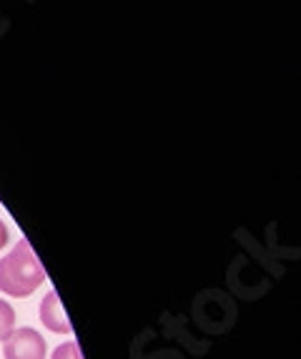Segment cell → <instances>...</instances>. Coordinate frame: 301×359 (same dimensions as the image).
Listing matches in <instances>:
<instances>
[{
	"label": "cell",
	"instance_id": "6da1fadb",
	"mask_svg": "<svg viewBox=\"0 0 301 359\" xmlns=\"http://www.w3.org/2000/svg\"><path fill=\"white\" fill-rule=\"evenodd\" d=\"M46 282V271L38 262L33 246L20 239L8 257L0 259V292L15 299H25Z\"/></svg>",
	"mask_w": 301,
	"mask_h": 359
},
{
	"label": "cell",
	"instance_id": "3957f363",
	"mask_svg": "<svg viewBox=\"0 0 301 359\" xmlns=\"http://www.w3.org/2000/svg\"><path fill=\"white\" fill-rule=\"evenodd\" d=\"M41 322L46 330L55 332V334H71L73 327H71V319L66 317V311H63V304H60V297L58 292L50 289L41 302Z\"/></svg>",
	"mask_w": 301,
	"mask_h": 359
},
{
	"label": "cell",
	"instance_id": "7a4b0ae2",
	"mask_svg": "<svg viewBox=\"0 0 301 359\" xmlns=\"http://www.w3.org/2000/svg\"><path fill=\"white\" fill-rule=\"evenodd\" d=\"M46 339L33 327L13 330L10 337L3 341V357L6 359H46Z\"/></svg>",
	"mask_w": 301,
	"mask_h": 359
},
{
	"label": "cell",
	"instance_id": "8992f818",
	"mask_svg": "<svg viewBox=\"0 0 301 359\" xmlns=\"http://www.w3.org/2000/svg\"><path fill=\"white\" fill-rule=\"evenodd\" d=\"M8 244V226H6V222L0 219V249Z\"/></svg>",
	"mask_w": 301,
	"mask_h": 359
},
{
	"label": "cell",
	"instance_id": "5b68a950",
	"mask_svg": "<svg viewBox=\"0 0 301 359\" xmlns=\"http://www.w3.org/2000/svg\"><path fill=\"white\" fill-rule=\"evenodd\" d=\"M50 359H83V354H80L78 341H76V339H68V341H63L60 347L53 349Z\"/></svg>",
	"mask_w": 301,
	"mask_h": 359
},
{
	"label": "cell",
	"instance_id": "277c9868",
	"mask_svg": "<svg viewBox=\"0 0 301 359\" xmlns=\"http://www.w3.org/2000/svg\"><path fill=\"white\" fill-rule=\"evenodd\" d=\"M15 330V309L6 299H0V341H6Z\"/></svg>",
	"mask_w": 301,
	"mask_h": 359
}]
</instances>
